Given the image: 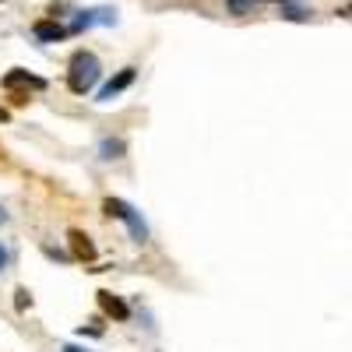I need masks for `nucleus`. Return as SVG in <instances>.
I'll use <instances>...</instances> for the list:
<instances>
[{
    "label": "nucleus",
    "mask_w": 352,
    "mask_h": 352,
    "mask_svg": "<svg viewBox=\"0 0 352 352\" xmlns=\"http://www.w3.org/2000/svg\"><path fill=\"white\" fill-rule=\"evenodd\" d=\"M99 78H102V67H99V56H96V53L81 50V53H74V56H71V67H67V88H71L74 96L92 92Z\"/></svg>",
    "instance_id": "f257e3e1"
},
{
    "label": "nucleus",
    "mask_w": 352,
    "mask_h": 352,
    "mask_svg": "<svg viewBox=\"0 0 352 352\" xmlns=\"http://www.w3.org/2000/svg\"><path fill=\"white\" fill-rule=\"evenodd\" d=\"M106 215H113V219H120V222H127V229H131V236L138 240V243H144L148 240V226H144V219H141V212L134 208V204H127L124 197H106Z\"/></svg>",
    "instance_id": "f03ea898"
},
{
    "label": "nucleus",
    "mask_w": 352,
    "mask_h": 352,
    "mask_svg": "<svg viewBox=\"0 0 352 352\" xmlns=\"http://www.w3.org/2000/svg\"><path fill=\"white\" fill-rule=\"evenodd\" d=\"M134 78H138V71H134V67H124L120 74H116V78H109V81L99 88V102H109L113 96H120L124 88H131V85H134Z\"/></svg>",
    "instance_id": "7ed1b4c3"
},
{
    "label": "nucleus",
    "mask_w": 352,
    "mask_h": 352,
    "mask_svg": "<svg viewBox=\"0 0 352 352\" xmlns=\"http://www.w3.org/2000/svg\"><path fill=\"white\" fill-rule=\"evenodd\" d=\"M67 240H71V254H74L78 261H96V243L88 240L81 229H71V232H67Z\"/></svg>",
    "instance_id": "20e7f679"
},
{
    "label": "nucleus",
    "mask_w": 352,
    "mask_h": 352,
    "mask_svg": "<svg viewBox=\"0 0 352 352\" xmlns=\"http://www.w3.org/2000/svg\"><path fill=\"white\" fill-rule=\"evenodd\" d=\"M99 307H102L106 317H116V320H127L131 317V307L120 296H113V292H99Z\"/></svg>",
    "instance_id": "39448f33"
},
{
    "label": "nucleus",
    "mask_w": 352,
    "mask_h": 352,
    "mask_svg": "<svg viewBox=\"0 0 352 352\" xmlns=\"http://www.w3.org/2000/svg\"><path fill=\"white\" fill-rule=\"evenodd\" d=\"M113 21H116V11H109V8H96V11H81V14H78V21H74V28L113 25Z\"/></svg>",
    "instance_id": "423d86ee"
},
{
    "label": "nucleus",
    "mask_w": 352,
    "mask_h": 352,
    "mask_svg": "<svg viewBox=\"0 0 352 352\" xmlns=\"http://www.w3.org/2000/svg\"><path fill=\"white\" fill-rule=\"evenodd\" d=\"M18 85H25V88H46V81L43 78H36V74H28V71H21V67H14V71H8L4 74V88H18Z\"/></svg>",
    "instance_id": "0eeeda50"
},
{
    "label": "nucleus",
    "mask_w": 352,
    "mask_h": 352,
    "mask_svg": "<svg viewBox=\"0 0 352 352\" xmlns=\"http://www.w3.org/2000/svg\"><path fill=\"white\" fill-rule=\"evenodd\" d=\"M32 32H36V39H39V43H60V39L71 32V28L56 25V21H39V25L32 28Z\"/></svg>",
    "instance_id": "6e6552de"
},
{
    "label": "nucleus",
    "mask_w": 352,
    "mask_h": 352,
    "mask_svg": "<svg viewBox=\"0 0 352 352\" xmlns=\"http://www.w3.org/2000/svg\"><path fill=\"white\" fill-rule=\"evenodd\" d=\"M226 4H229V11H232V14H247L250 8L264 4V0H226Z\"/></svg>",
    "instance_id": "1a4fd4ad"
},
{
    "label": "nucleus",
    "mask_w": 352,
    "mask_h": 352,
    "mask_svg": "<svg viewBox=\"0 0 352 352\" xmlns=\"http://www.w3.org/2000/svg\"><path fill=\"white\" fill-rule=\"evenodd\" d=\"M124 155V141H102V159H120Z\"/></svg>",
    "instance_id": "9d476101"
},
{
    "label": "nucleus",
    "mask_w": 352,
    "mask_h": 352,
    "mask_svg": "<svg viewBox=\"0 0 352 352\" xmlns=\"http://www.w3.org/2000/svg\"><path fill=\"white\" fill-rule=\"evenodd\" d=\"M282 18H289V21H303L307 11H303V8H282Z\"/></svg>",
    "instance_id": "9b49d317"
},
{
    "label": "nucleus",
    "mask_w": 352,
    "mask_h": 352,
    "mask_svg": "<svg viewBox=\"0 0 352 352\" xmlns=\"http://www.w3.org/2000/svg\"><path fill=\"white\" fill-rule=\"evenodd\" d=\"M14 296H18V300H14V307H18V310H25V307H28V292H25V289H18Z\"/></svg>",
    "instance_id": "f8f14e48"
},
{
    "label": "nucleus",
    "mask_w": 352,
    "mask_h": 352,
    "mask_svg": "<svg viewBox=\"0 0 352 352\" xmlns=\"http://www.w3.org/2000/svg\"><path fill=\"white\" fill-rule=\"evenodd\" d=\"M4 268H8V250L0 247V272H4Z\"/></svg>",
    "instance_id": "ddd939ff"
},
{
    "label": "nucleus",
    "mask_w": 352,
    "mask_h": 352,
    "mask_svg": "<svg viewBox=\"0 0 352 352\" xmlns=\"http://www.w3.org/2000/svg\"><path fill=\"white\" fill-rule=\"evenodd\" d=\"M64 352H85V349H78V345H64Z\"/></svg>",
    "instance_id": "4468645a"
},
{
    "label": "nucleus",
    "mask_w": 352,
    "mask_h": 352,
    "mask_svg": "<svg viewBox=\"0 0 352 352\" xmlns=\"http://www.w3.org/2000/svg\"><path fill=\"white\" fill-rule=\"evenodd\" d=\"M0 226H8V212L4 208H0Z\"/></svg>",
    "instance_id": "2eb2a0df"
},
{
    "label": "nucleus",
    "mask_w": 352,
    "mask_h": 352,
    "mask_svg": "<svg viewBox=\"0 0 352 352\" xmlns=\"http://www.w3.org/2000/svg\"><path fill=\"white\" fill-rule=\"evenodd\" d=\"M0 124H8V109H0Z\"/></svg>",
    "instance_id": "dca6fc26"
}]
</instances>
